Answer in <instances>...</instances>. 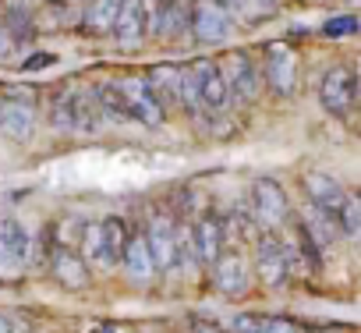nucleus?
<instances>
[{"label":"nucleus","mask_w":361,"mask_h":333,"mask_svg":"<svg viewBox=\"0 0 361 333\" xmlns=\"http://www.w3.org/2000/svg\"><path fill=\"white\" fill-rule=\"evenodd\" d=\"M145 89L152 92V99L166 110V107H173V103H180V68H173V64H156L145 78Z\"/></svg>","instance_id":"f3484780"},{"label":"nucleus","mask_w":361,"mask_h":333,"mask_svg":"<svg viewBox=\"0 0 361 333\" xmlns=\"http://www.w3.org/2000/svg\"><path fill=\"white\" fill-rule=\"evenodd\" d=\"M0 131H4L11 142H29L36 131V107L22 96H8L0 99Z\"/></svg>","instance_id":"f8f14e48"},{"label":"nucleus","mask_w":361,"mask_h":333,"mask_svg":"<svg viewBox=\"0 0 361 333\" xmlns=\"http://www.w3.org/2000/svg\"><path fill=\"white\" fill-rule=\"evenodd\" d=\"M50 273H54V280H57L61 287H68V291L89 287V266H85L82 255H78L75 248H68V245H57V248H54V255H50Z\"/></svg>","instance_id":"4468645a"},{"label":"nucleus","mask_w":361,"mask_h":333,"mask_svg":"<svg viewBox=\"0 0 361 333\" xmlns=\"http://www.w3.org/2000/svg\"><path fill=\"white\" fill-rule=\"evenodd\" d=\"M117 11H121V0H96L89 8L85 22L92 32H114V22H117Z\"/></svg>","instance_id":"5701e85b"},{"label":"nucleus","mask_w":361,"mask_h":333,"mask_svg":"<svg viewBox=\"0 0 361 333\" xmlns=\"http://www.w3.org/2000/svg\"><path fill=\"white\" fill-rule=\"evenodd\" d=\"M209 64L213 61H195L192 68H185L180 71V103H185L188 110H199V85H202V78H206V71H209Z\"/></svg>","instance_id":"412c9836"},{"label":"nucleus","mask_w":361,"mask_h":333,"mask_svg":"<svg viewBox=\"0 0 361 333\" xmlns=\"http://www.w3.org/2000/svg\"><path fill=\"white\" fill-rule=\"evenodd\" d=\"M114 40L121 50H135L145 40V18H142V4L138 0H121V11L114 22Z\"/></svg>","instance_id":"dca6fc26"},{"label":"nucleus","mask_w":361,"mask_h":333,"mask_svg":"<svg viewBox=\"0 0 361 333\" xmlns=\"http://www.w3.org/2000/svg\"><path fill=\"white\" fill-rule=\"evenodd\" d=\"M354 29H357V22H354L350 15H340V18H329V22L322 25V32H326V36H350Z\"/></svg>","instance_id":"393cba45"},{"label":"nucleus","mask_w":361,"mask_h":333,"mask_svg":"<svg viewBox=\"0 0 361 333\" xmlns=\"http://www.w3.org/2000/svg\"><path fill=\"white\" fill-rule=\"evenodd\" d=\"M259 4H262V8H269V4H276V0H259Z\"/></svg>","instance_id":"c756f323"},{"label":"nucleus","mask_w":361,"mask_h":333,"mask_svg":"<svg viewBox=\"0 0 361 333\" xmlns=\"http://www.w3.org/2000/svg\"><path fill=\"white\" fill-rule=\"evenodd\" d=\"M114 85H117V92H121V99H124V107H128V114H131L135 121H142V124H149V128L163 124L166 110L152 99V92L145 89L142 78H121V82H114Z\"/></svg>","instance_id":"0eeeda50"},{"label":"nucleus","mask_w":361,"mask_h":333,"mask_svg":"<svg viewBox=\"0 0 361 333\" xmlns=\"http://www.w3.org/2000/svg\"><path fill=\"white\" fill-rule=\"evenodd\" d=\"M47 64H54V57H47V54H39V57H32V61H29L25 68L32 71V68H47Z\"/></svg>","instance_id":"bb28decb"},{"label":"nucleus","mask_w":361,"mask_h":333,"mask_svg":"<svg viewBox=\"0 0 361 333\" xmlns=\"http://www.w3.org/2000/svg\"><path fill=\"white\" fill-rule=\"evenodd\" d=\"M188 25L195 29V36H199L202 43H224V40H231V32H234L231 15L216 4V0H195L192 15H188Z\"/></svg>","instance_id":"f03ea898"},{"label":"nucleus","mask_w":361,"mask_h":333,"mask_svg":"<svg viewBox=\"0 0 361 333\" xmlns=\"http://www.w3.org/2000/svg\"><path fill=\"white\" fill-rule=\"evenodd\" d=\"M0 333H15V326H11L8 315H0Z\"/></svg>","instance_id":"cd10ccee"},{"label":"nucleus","mask_w":361,"mask_h":333,"mask_svg":"<svg viewBox=\"0 0 361 333\" xmlns=\"http://www.w3.org/2000/svg\"><path fill=\"white\" fill-rule=\"evenodd\" d=\"M336 227H340V234L347 241H357V234H361V202L350 192H347V199H343V206L336 213Z\"/></svg>","instance_id":"b1692460"},{"label":"nucleus","mask_w":361,"mask_h":333,"mask_svg":"<svg viewBox=\"0 0 361 333\" xmlns=\"http://www.w3.org/2000/svg\"><path fill=\"white\" fill-rule=\"evenodd\" d=\"M99 333H124V329H121V326H103Z\"/></svg>","instance_id":"c85d7f7f"},{"label":"nucleus","mask_w":361,"mask_h":333,"mask_svg":"<svg viewBox=\"0 0 361 333\" xmlns=\"http://www.w3.org/2000/svg\"><path fill=\"white\" fill-rule=\"evenodd\" d=\"M121 266H124L128 280H135L138 287L152 280L156 266H152V255H149V245H145L142 231H128V241H124V252H121Z\"/></svg>","instance_id":"2eb2a0df"},{"label":"nucleus","mask_w":361,"mask_h":333,"mask_svg":"<svg viewBox=\"0 0 361 333\" xmlns=\"http://www.w3.org/2000/svg\"><path fill=\"white\" fill-rule=\"evenodd\" d=\"M209 270H213V284L220 287V294L238 298V294H245V291H248L252 273H248V259H245L238 248H224V252H220V259H216Z\"/></svg>","instance_id":"1a4fd4ad"},{"label":"nucleus","mask_w":361,"mask_h":333,"mask_svg":"<svg viewBox=\"0 0 361 333\" xmlns=\"http://www.w3.org/2000/svg\"><path fill=\"white\" fill-rule=\"evenodd\" d=\"M266 75H269V85L276 96H290L298 89V57L290 47L283 43H273L266 47Z\"/></svg>","instance_id":"9b49d317"},{"label":"nucleus","mask_w":361,"mask_h":333,"mask_svg":"<svg viewBox=\"0 0 361 333\" xmlns=\"http://www.w3.org/2000/svg\"><path fill=\"white\" fill-rule=\"evenodd\" d=\"M78 255L85 266H114L110 262V252H106V234H103V220H85L82 224V234H78Z\"/></svg>","instance_id":"a211bd4d"},{"label":"nucleus","mask_w":361,"mask_h":333,"mask_svg":"<svg viewBox=\"0 0 361 333\" xmlns=\"http://www.w3.org/2000/svg\"><path fill=\"white\" fill-rule=\"evenodd\" d=\"M75 96H78V89H64V92L54 99V107H50V124H54L61 135H71V131H75Z\"/></svg>","instance_id":"4be33fe9"},{"label":"nucleus","mask_w":361,"mask_h":333,"mask_svg":"<svg viewBox=\"0 0 361 333\" xmlns=\"http://www.w3.org/2000/svg\"><path fill=\"white\" fill-rule=\"evenodd\" d=\"M216 4H220L227 15H241V11L248 8V0H216Z\"/></svg>","instance_id":"a878e982"},{"label":"nucleus","mask_w":361,"mask_h":333,"mask_svg":"<svg viewBox=\"0 0 361 333\" xmlns=\"http://www.w3.org/2000/svg\"><path fill=\"white\" fill-rule=\"evenodd\" d=\"M319 99L336 117L350 114V107H354V75H350V68H329L319 82Z\"/></svg>","instance_id":"9d476101"},{"label":"nucleus","mask_w":361,"mask_h":333,"mask_svg":"<svg viewBox=\"0 0 361 333\" xmlns=\"http://www.w3.org/2000/svg\"><path fill=\"white\" fill-rule=\"evenodd\" d=\"M142 238H145V245H149L152 266H156V270H173V262H177V252H173V224H170L163 213H152V217H149Z\"/></svg>","instance_id":"ddd939ff"},{"label":"nucleus","mask_w":361,"mask_h":333,"mask_svg":"<svg viewBox=\"0 0 361 333\" xmlns=\"http://www.w3.org/2000/svg\"><path fill=\"white\" fill-rule=\"evenodd\" d=\"M192 227V252L202 266H213L220 259V252L227 248V224L216 213H202Z\"/></svg>","instance_id":"f257e3e1"},{"label":"nucleus","mask_w":361,"mask_h":333,"mask_svg":"<svg viewBox=\"0 0 361 333\" xmlns=\"http://www.w3.org/2000/svg\"><path fill=\"white\" fill-rule=\"evenodd\" d=\"M0 29H4V36L11 43H32V11L22 4V0H11L8 8H0Z\"/></svg>","instance_id":"6ab92c4d"},{"label":"nucleus","mask_w":361,"mask_h":333,"mask_svg":"<svg viewBox=\"0 0 361 333\" xmlns=\"http://www.w3.org/2000/svg\"><path fill=\"white\" fill-rule=\"evenodd\" d=\"M252 217L262 227H280L287 220V195H283V185L280 181L259 178L252 185Z\"/></svg>","instance_id":"20e7f679"},{"label":"nucleus","mask_w":361,"mask_h":333,"mask_svg":"<svg viewBox=\"0 0 361 333\" xmlns=\"http://www.w3.org/2000/svg\"><path fill=\"white\" fill-rule=\"evenodd\" d=\"M301 188H305V195L312 199L315 213H322V217H329V220L336 224V213H340V206H343V199H347V188H343L336 178L319 174V171H308V174L301 178Z\"/></svg>","instance_id":"39448f33"},{"label":"nucleus","mask_w":361,"mask_h":333,"mask_svg":"<svg viewBox=\"0 0 361 333\" xmlns=\"http://www.w3.org/2000/svg\"><path fill=\"white\" fill-rule=\"evenodd\" d=\"M227 103H231V92H227L224 71H220V64H209V71L199 85V107L209 114H220V110H227Z\"/></svg>","instance_id":"aec40b11"},{"label":"nucleus","mask_w":361,"mask_h":333,"mask_svg":"<svg viewBox=\"0 0 361 333\" xmlns=\"http://www.w3.org/2000/svg\"><path fill=\"white\" fill-rule=\"evenodd\" d=\"M220 71H224L227 92H231L238 103H248V99L259 96V68H255V61H252L248 54H241V50L231 54L227 64H220Z\"/></svg>","instance_id":"423d86ee"},{"label":"nucleus","mask_w":361,"mask_h":333,"mask_svg":"<svg viewBox=\"0 0 361 333\" xmlns=\"http://www.w3.org/2000/svg\"><path fill=\"white\" fill-rule=\"evenodd\" d=\"M322 333H336V329H322Z\"/></svg>","instance_id":"7c9ffc66"},{"label":"nucleus","mask_w":361,"mask_h":333,"mask_svg":"<svg viewBox=\"0 0 361 333\" xmlns=\"http://www.w3.org/2000/svg\"><path fill=\"white\" fill-rule=\"evenodd\" d=\"M29 262V231L22 220L4 217L0 220V277H15Z\"/></svg>","instance_id":"7ed1b4c3"},{"label":"nucleus","mask_w":361,"mask_h":333,"mask_svg":"<svg viewBox=\"0 0 361 333\" xmlns=\"http://www.w3.org/2000/svg\"><path fill=\"white\" fill-rule=\"evenodd\" d=\"M255 273L266 287H283L287 277H290V262H287V252L276 238L262 234L259 245H255Z\"/></svg>","instance_id":"6e6552de"}]
</instances>
